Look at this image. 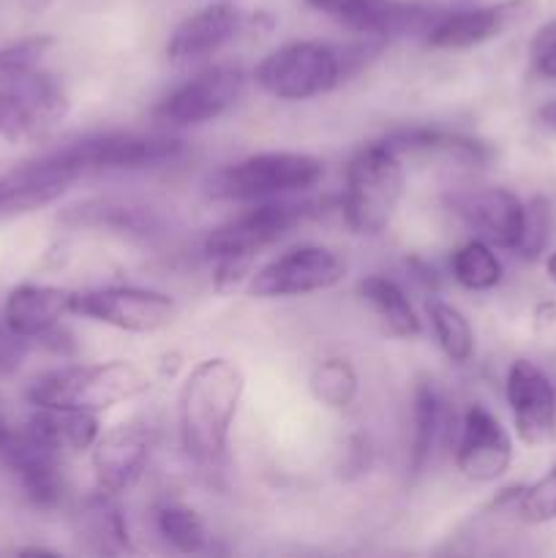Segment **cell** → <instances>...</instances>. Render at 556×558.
I'll use <instances>...</instances> for the list:
<instances>
[{"mask_svg":"<svg viewBox=\"0 0 556 558\" xmlns=\"http://www.w3.org/2000/svg\"><path fill=\"white\" fill-rule=\"evenodd\" d=\"M243 396V371L227 357L202 360L185 376L178 401V425L180 445L191 461L202 466L221 461Z\"/></svg>","mask_w":556,"mask_h":558,"instance_id":"6da1fadb","label":"cell"},{"mask_svg":"<svg viewBox=\"0 0 556 558\" xmlns=\"http://www.w3.org/2000/svg\"><path fill=\"white\" fill-rule=\"evenodd\" d=\"M150 385V374L142 365L131 360H109V363L65 365L36 376L25 396L36 409L98 414L145 396Z\"/></svg>","mask_w":556,"mask_h":558,"instance_id":"7a4b0ae2","label":"cell"},{"mask_svg":"<svg viewBox=\"0 0 556 558\" xmlns=\"http://www.w3.org/2000/svg\"><path fill=\"white\" fill-rule=\"evenodd\" d=\"M403 194V158L385 140L360 147L343 174L341 213L354 234H379L390 227Z\"/></svg>","mask_w":556,"mask_h":558,"instance_id":"3957f363","label":"cell"},{"mask_svg":"<svg viewBox=\"0 0 556 558\" xmlns=\"http://www.w3.org/2000/svg\"><path fill=\"white\" fill-rule=\"evenodd\" d=\"M322 178L325 167L309 153H256L213 172L205 194L216 202H270L305 194Z\"/></svg>","mask_w":556,"mask_h":558,"instance_id":"277c9868","label":"cell"},{"mask_svg":"<svg viewBox=\"0 0 556 558\" xmlns=\"http://www.w3.org/2000/svg\"><path fill=\"white\" fill-rule=\"evenodd\" d=\"M254 80L267 96L281 101H305L347 80L338 44L292 41L267 54L254 71Z\"/></svg>","mask_w":556,"mask_h":558,"instance_id":"5b68a950","label":"cell"},{"mask_svg":"<svg viewBox=\"0 0 556 558\" xmlns=\"http://www.w3.org/2000/svg\"><path fill=\"white\" fill-rule=\"evenodd\" d=\"M316 202H292L270 199L256 202V207L229 218L227 223L213 229L205 238V256L210 262L218 259H243L254 262L265 248L287 238L294 227L316 216Z\"/></svg>","mask_w":556,"mask_h":558,"instance_id":"8992f818","label":"cell"},{"mask_svg":"<svg viewBox=\"0 0 556 558\" xmlns=\"http://www.w3.org/2000/svg\"><path fill=\"white\" fill-rule=\"evenodd\" d=\"M82 178L85 172L69 156L65 145L9 169L0 174V223L55 205Z\"/></svg>","mask_w":556,"mask_h":558,"instance_id":"52a82bcc","label":"cell"},{"mask_svg":"<svg viewBox=\"0 0 556 558\" xmlns=\"http://www.w3.org/2000/svg\"><path fill=\"white\" fill-rule=\"evenodd\" d=\"M69 156L82 167V172H136V169H156L174 163L185 153V142L172 134H109L85 136L65 145Z\"/></svg>","mask_w":556,"mask_h":558,"instance_id":"ba28073f","label":"cell"},{"mask_svg":"<svg viewBox=\"0 0 556 558\" xmlns=\"http://www.w3.org/2000/svg\"><path fill=\"white\" fill-rule=\"evenodd\" d=\"M245 90V74L238 65H213L200 71L161 98L153 109V120L164 129H191L210 123L240 101Z\"/></svg>","mask_w":556,"mask_h":558,"instance_id":"9c48e42d","label":"cell"},{"mask_svg":"<svg viewBox=\"0 0 556 558\" xmlns=\"http://www.w3.org/2000/svg\"><path fill=\"white\" fill-rule=\"evenodd\" d=\"M71 314H80L98 325H109L114 330L147 336V332H158L172 325L178 305L169 294L156 292V289L104 287L74 292Z\"/></svg>","mask_w":556,"mask_h":558,"instance_id":"30bf717a","label":"cell"},{"mask_svg":"<svg viewBox=\"0 0 556 558\" xmlns=\"http://www.w3.org/2000/svg\"><path fill=\"white\" fill-rule=\"evenodd\" d=\"M347 276L341 256L322 245H300L267 262L256 276H251L249 294L259 300L303 298V294L325 292Z\"/></svg>","mask_w":556,"mask_h":558,"instance_id":"8fae6325","label":"cell"},{"mask_svg":"<svg viewBox=\"0 0 556 558\" xmlns=\"http://www.w3.org/2000/svg\"><path fill=\"white\" fill-rule=\"evenodd\" d=\"M534 9H537L534 0H499V3L474 5V9L442 11L439 20L428 27L423 38L431 49L461 52V49L494 41L529 14H534Z\"/></svg>","mask_w":556,"mask_h":558,"instance_id":"7c38bea8","label":"cell"},{"mask_svg":"<svg viewBox=\"0 0 556 558\" xmlns=\"http://www.w3.org/2000/svg\"><path fill=\"white\" fill-rule=\"evenodd\" d=\"M153 452V428L145 420H125L98 434L93 445V472L104 494H125L145 472Z\"/></svg>","mask_w":556,"mask_h":558,"instance_id":"4fadbf2b","label":"cell"},{"mask_svg":"<svg viewBox=\"0 0 556 558\" xmlns=\"http://www.w3.org/2000/svg\"><path fill=\"white\" fill-rule=\"evenodd\" d=\"M512 441L496 414L472 403L463 412L456 441V469L469 483H494L510 469Z\"/></svg>","mask_w":556,"mask_h":558,"instance_id":"5bb4252c","label":"cell"},{"mask_svg":"<svg viewBox=\"0 0 556 558\" xmlns=\"http://www.w3.org/2000/svg\"><path fill=\"white\" fill-rule=\"evenodd\" d=\"M505 392L518 439L529 447L548 445L556 434V390L548 376L529 360H516Z\"/></svg>","mask_w":556,"mask_h":558,"instance_id":"9a60e30c","label":"cell"},{"mask_svg":"<svg viewBox=\"0 0 556 558\" xmlns=\"http://www.w3.org/2000/svg\"><path fill=\"white\" fill-rule=\"evenodd\" d=\"M450 210L463 223L480 234V240L491 243L494 248L516 251L523 232V213L527 205L507 189H480L458 191L447 196Z\"/></svg>","mask_w":556,"mask_h":558,"instance_id":"2e32d148","label":"cell"},{"mask_svg":"<svg viewBox=\"0 0 556 558\" xmlns=\"http://www.w3.org/2000/svg\"><path fill=\"white\" fill-rule=\"evenodd\" d=\"M0 458L20 480L22 490L36 507H55L63 499V452L49 447L31 430H11V439L0 450Z\"/></svg>","mask_w":556,"mask_h":558,"instance_id":"e0dca14e","label":"cell"},{"mask_svg":"<svg viewBox=\"0 0 556 558\" xmlns=\"http://www.w3.org/2000/svg\"><path fill=\"white\" fill-rule=\"evenodd\" d=\"M65 229H93V232L120 234V238L153 240L164 234V216L150 205L114 196H93L65 207L58 216Z\"/></svg>","mask_w":556,"mask_h":558,"instance_id":"ac0fdd59","label":"cell"},{"mask_svg":"<svg viewBox=\"0 0 556 558\" xmlns=\"http://www.w3.org/2000/svg\"><path fill=\"white\" fill-rule=\"evenodd\" d=\"M243 31V11L229 0L205 5L185 16L167 41V58L174 65H191L221 52Z\"/></svg>","mask_w":556,"mask_h":558,"instance_id":"d6986e66","label":"cell"},{"mask_svg":"<svg viewBox=\"0 0 556 558\" xmlns=\"http://www.w3.org/2000/svg\"><path fill=\"white\" fill-rule=\"evenodd\" d=\"M3 87L14 96L16 107L11 145L44 136L69 114V96H65L63 85L52 74H47V71L36 69Z\"/></svg>","mask_w":556,"mask_h":558,"instance_id":"ffe728a7","label":"cell"},{"mask_svg":"<svg viewBox=\"0 0 556 558\" xmlns=\"http://www.w3.org/2000/svg\"><path fill=\"white\" fill-rule=\"evenodd\" d=\"M450 403L431 376H418L412 390V447H409V474L423 477L436 452L450 439Z\"/></svg>","mask_w":556,"mask_h":558,"instance_id":"44dd1931","label":"cell"},{"mask_svg":"<svg viewBox=\"0 0 556 558\" xmlns=\"http://www.w3.org/2000/svg\"><path fill=\"white\" fill-rule=\"evenodd\" d=\"M387 147L398 153L401 158L423 156L439 158V161L458 163V167L480 169L491 163L494 150L485 142L474 136L458 134L447 129H431V125H412V129H396L385 136Z\"/></svg>","mask_w":556,"mask_h":558,"instance_id":"7402d4cb","label":"cell"},{"mask_svg":"<svg viewBox=\"0 0 556 558\" xmlns=\"http://www.w3.org/2000/svg\"><path fill=\"white\" fill-rule=\"evenodd\" d=\"M71 298L74 292L69 289L22 283L5 300V327L36 341L41 332L60 325V319L71 314Z\"/></svg>","mask_w":556,"mask_h":558,"instance_id":"603a6c76","label":"cell"},{"mask_svg":"<svg viewBox=\"0 0 556 558\" xmlns=\"http://www.w3.org/2000/svg\"><path fill=\"white\" fill-rule=\"evenodd\" d=\"M442 11L445 9H436V5L387 0V3L376 5V9L343 22V27H349L354 36H365V38H374V41L387 44L392 41V38L425 36L428 27L439 20Z\"/></svg>","mask_w":556,"mask_h":558,"instance_id":"cb8c5ba5","label":"cell"},{"mask_svg":"<svg viewBox=\"0 0 556 558\" xmlns=\"http://www.w3.org/2000/svg\"><path fill=\"white\" fill-rule=\"evenodd\" d=\"M25 428L58 452L93 450L98 439V420L90 412L36 409V414L27 420Z\"/></svg>","mask_w":556,"mask_h":558,"instance_id":"d4e9b609","label":"cell"},{"mask_svg":"<svg viewBox=\"0 0 556 558\" xmlns=\"http://www.w3.org/2000/svg\"><path fill=\"white\" fill-rule=\"evenodd\" d=\"M358 292L365 303L374 308V314L379 316L385 332L396 338H414L420 336V316L414 311V305L409 303L407 292L398 287L392 278L379 276H365L363 281L358 283Z\"/></svg>","mask_w":556,"mask_h":558,"instance_id":"484cf974","label":"cell"},{"mask_svg":"<svg viewBox=\"0 0 556 558\" xmlns=\"http://www.w3.org/2000/svg\"><path fill=\"white\" fill-rule=\"evenodd\" d=\"M80 532L98 554L118 556L131 550L129 526H125L123 512L114 505V496L104 494V490H98L96 496L85 499V505H82Z\"/></svg>","mask_w":556,"mask_h":558,"instance_id":"4316f807","label":"cell"},{"mask_svg":"<svg viewBox=\"0 0 556 558\" xmlns=\"http://www.w3.org/2000/svg\"><path fill=\"white\" fill-rule=\"evenodd\" d=\"M452 278L469 292H488V289L499 287L501 262L494 254V245L480 238L463 243L452 254Z\"/></svg>","mask_w":556,"mask_h":558,"instance_id":"83f0119b","label":"cell"},{"mask_svg":"<svg viewBox=\"0 0 556 558\" xmlns=\"http://www.w3.org/2000/svg\"><path fill=\"white\" fill-rule=\"evenodd\" d=\"M428 319L431 327H434L436 343L447 354V360L458 365L469 363L474 354V330L467 316L456 305L445 303V300H431Z\"/></svg>","mask_w":556,"mask_h":558,"instance_id":"f1b7e54d","label":"cell"},{"mask_svg":"<svg viewBox=\"0 0 556 558\" xmlns=\"http://www.w3.org/2000/svg\"><path fill=\"white\" fill-rule=\"evenodd\" d=\"M156 529L180 554H200L210 543L205 521L191 507L180 505V501H167V505L158 507Z\"/></svg>","mask_w":556,"mask_h":558,"instance_id":"f546056e","label":"cell"},{"mask_svg":"<svg viewBox=\"0 0 556 558\" xmlns=\"http://www.w3.org/2000/svg\"><path fill=\"white\" fill-rule=\"evenodd\" d=\"M311 392L327 409H347L358 398L360 379L347 357H327L311 371Z\"/></svg>","mask_w":556,"mask_h":558,"instance_id":"4dcf8cb0","label":"cell"},{"mask_svg":"<svg viewBox=\"0 0 556 558\" xmlns=\"http://www.w3.org/2000/svg\"><path fill=\"white\" fill-rule=\"evenodd\" d=\"M52 47V36H27L20 38V41L0 47V82L9 85V82L20 80V76L41 69V60L47 58Z\"/></svg>","mask_w":556,"mask_h":558,"instance_id":"1f68e13d","label":"cell"},{"mask_svg":"<svg viewBox=\"0 0 556 558\" xmlns=\"http://www.w3.org/2000/svg\"><path fill=\"white\" fill-rule=\"evenodd\" d=\"M516 510L527 523L556 521V466L545 477H540L537 483L521 488Z\"/></svg>","mask_w":556,"mask_h":558,"instance_id":"d6a6232c","label":"cell"},{"mask_svg":"<svg viewBox=\"0 0 556 558\" xmlns=\"http://www.w3.org/2000/svg\"><path fill=\"white\" fill-rule=\"evenodd\" d=\"M551 238V205L543 196H534L523 213V232L518 240L516 251L523 259H537L545 251Z\"/></svg>","mask_w":556,"mask_h":558,"instance_id":"836d02e7","label":"cell"},{"mask_svg":"<svg viewBox=\"0 0 556 558\" xmlns=\"http://www.w3.org/2000/svg\"><path fill=\"white\" fill-rule=\"evenodd\" d=\"M529 60L540 76L556 80V20H548L537 27L529 41Z\"/></svg>","mask_w":556,"mask_h":558,"instance_id":"e575fe53","label":"cell"},{"mask_svg":"<svg viewBox=\"0 0 556 558\" xmlns=\"http://www.w3.org/2000/svg\"><path fill=\"white\" fill-rule=\"evenodd\" d=\"M27 349H31V338L3 327L0 330V374H14L22 360L27 357Z\"/></svg>","mask_w":556,"mask_h":558,"instance_id":"d590c367","label":"cell"},{"mask_svg":"<svg viewBox=\"0 0 556 558\" xmlns=\"http://www.w3.org/2000/svg\"><path fill=\"white\" fill-rule=\"evenodd\" d=\"M305 3H309L311 9L336 16V20L343 25V22L354 20V16L365 14V11L376 9V5L387 3V0H305Z\"/></svg>","mask_w":556,"mask_h":558,"instance_id":"8d00e7d4","label":"cell"},{"mask_svg":"<svg viewBox=\"0 0 556 558\" xmlns=\"http://www.w3.org/2000/svg\"><path fill=\"white\" fill-rule=\"evenodd\" d=\"M14 123H16L14 96L3 87V90H0V140L11 142V136H14Z\"/></svg>","mask_w":556,"mask_h":558,"instance_id":"74e56055","label":"cell"},{"mask_svg":"<svg viewBox=\"0 0 556 558\" xmlns=\"http://www.w3.org/2000/svg\"><path fill=\"white\" fill-rule=\"evenodd\" d=\"M537 120L545 125V129L556 131V101L545 104V107L537 112Z\"/></svg>","mask_w":556,"mask_h":558,"instance_id":"f35d334b","label":"cell"},{"mask_svg":"<svg viewBox=\"0 0 556 558\" xmlns=\"http://www.w3.org/2000/svg\"><path fill=\"white\" fill-rule=\"evenodd\" d=\"M52 3L55 0H20V5L27 11V14H44Z\"/></svg>","mask_w":556,"mask_h":558,"instance_id":"ab89813d","label":"cell"},{"mask_svg":"<svg viewBox=\"0 0 556 558\" xmlns=\"http://www.w3.org/2000/svg\"><path fill=\"white\" fill-rule=\"evenodd\" d=\"M9 439H11V425L5 423L3 414H0V450H3L5 441H9Z\"/></svg>","mask_w":556,"mask_h":558,"instance_id":"60d3db41","label":"cell"},{"mask_svg":"<svg viewBox=\"0 0 556 558\" xmlns=\"http://www.w3.org/2000/svg\"><path fill=\"white\" fill-rule=\"evenodd\" d=\"M545 272H548L551 281L556 283V251H554V254L548 256V259H545Z\"/></svg>","mask_w":556,"mask_h":558,"instance_id":"b9f144b4","label":"cell"}]
</instances>
